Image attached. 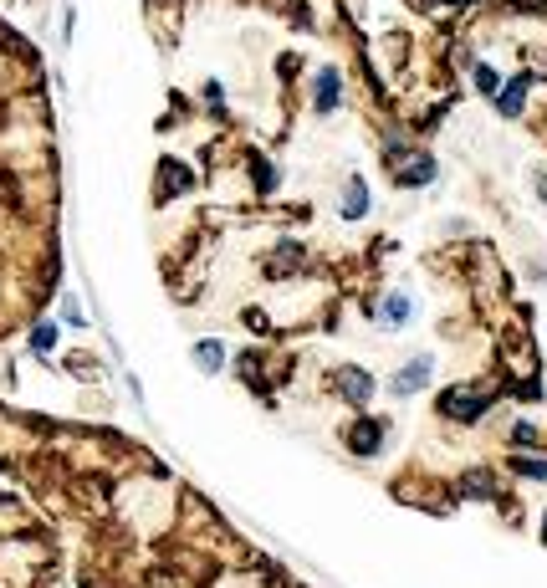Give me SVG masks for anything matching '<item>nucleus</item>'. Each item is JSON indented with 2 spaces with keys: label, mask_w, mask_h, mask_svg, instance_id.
<instances>
[{
  "label": "nucleus",
  "mask_w": 547,
  "mask_h": 588,
  "mask_svg": "<svg viewBox=\"0 0 547 588\" xmlns=\"http://www.w3.org/2000/svg\"><path fill=\"white\" fill-rule=\"evenodd\" d=\"M57 271V149L41 62L0 21V338L47 302Z\"/></svg>",
  "instance_id": "1"
},
{
  "label": "nucleus",
  "mask_w": 547,
  "mask_h": 588,
  "mask_svg": "<svg viewBox=\"0 0 547 588\" xmlns=\"http://www.w3.org/2000/svg\"><path fill=\"white\" fill-rule=\"evenodd\" d=\"M491 410V389H445L440 394V415L450 420H481Z\"/></svg>",
  "instance_id": "2"
},
{
  "label": "nucleus",
  "mask_w": 547,
  "mask_h": 588,
  "mask_svg": "<svg viewBox=\"0 0 547 588\" xmlns=\"http://www.w3.org/2000/svg\"><path fill=\"white\" fill-rule=\"evenodd\" d=\"M333 389H338L348 404H369V399H374V379L363 374V369H353V364L333 369Z\"/></svg>",
  "instance_id": "3"
},
{
  "label": "nucleus",
  "mask_w": 547,
  "mask_h": 588,
  "mask_svg": "<svg viewBox=\"0 0 547 588\" xmlns=\"http://www.w3.org/2000/svg\"><path fill=\"white\" fill-rule=\"evenodd\" d=\"M430 374H435V358H415V364H404V369L389 379V394H394V399H409L415 389L430 384Z\"/></svg>",
  "instance_id": "4"
},
{
  "label": "nucleus",
  "mask_w": 547,
  "mask_h": 588,
  "mask_svg": "<svg viewBox=\"0 0 547 588\" xmlns=\"http://www.w3.org/2000/svg\"><path fill=\"white\" fill-rule=\"evenodd\" d=\"M409 318H415V297H409V292H394V297H384L379 302V328H404Z\"/></svg>",
  "instance_id": "5"
},
{
  "label": "nucleus",
  "mask_w": 547,
  "mask_h": 588,
  "mask_svg": "<svg viewBox=\"0 0 547 588\" xmlns=\"http://www.w3.org/2000/svg\"><path fill=\"white\" fill-rule=\"evenodd\" d=\"M338 98H343V77L333 67H323V72H317V113H333Z\"/></svg>",
  "instance_id": "6"
},
{
  "label": "nucleus",
  "mask_w": 547,
  "mask_h": 588,
  "mask_svg": "<svg viewBox=\"0 0 547 588\" xmlns=\"http://www.w3.org/2000/svg\"><path fill=\"white\" fill-rule=\"evenodd\" d=\"M379 435H384V425H379V420H363V425H353V430H348V445L358 450V456H374V450H379Z\"/></svg>",
  "instance_id": "7"
},
{
  "label": "nucleus",
  "mask_w": 547,
  "mask_h": 588,
  "mask_svg": "<svg viewBox=\"0 0 547 588\" xmlns=\"http://www.w3.org/2000/svg\"><path fill=\"white\" fill-rule=\"evenodd\" d=\"M343 220H358L363 210H369V190H363V179H348V190H343Z\"/></svg>",
  "instance_id": "8"
},
{
  "label": "nucleus",
  "mask_w": 547,
  "mask_h": 588,
  "mask_svg": "<svg viewBox=\"0 0 547 588\" xmlns=\"http://www.w3.org/2000/svg\"><path fill=\"white\" fill-rule=\"evenodd\" d=\"M527 82H532V72H517V82H512V87H501V113H507V118H517V113H522Z\"/></svg>",
  "instance_id": "9"
},
{
  "label": "nucleus",
  "mask_w": 547,
  "mask_h": 588,
  "mask_svg": "<svg viewBox=\"0 0 547 588\" xmlns=\"http://www.w3.org/2000/svg\"><path fill=\"white\" fill-rule=\"evenodd\" d=\"M225 364V348L215 343V338H205V343H195V369H205V374H215Z\"/></svg>",
  "instance_id": "10"
},
{
  "label": "nucleus",
  "mask_w": 547,
  "mask_h": 588,
  "mask_svg": "<svg viewBox=\"0 0 547 588\" xmlns=\"http://www.w3.org/2000/svg\"><path fill=\"white\" fill-rule=\"evenodd\" d=\"M430 179H435V159H425V154L399 169V185H430Z\"/></svg>",
  "instance_id": "11"
},
{
  "label": "nucleus",
  "mask_w": 547,
  "mask_h": 588,
  "mask_svg": "<svg viewBox=\"0 0 547 588\" xmlns=\"http://www.w3.org/2000/svg\"><path fill=\"white\" fill-rule=\"evenodd\" d=\"M476 87H481V93H501V77H496V67H476Z\"/></svg>",
  "instance_id": "12"
},
{
  "label": "nucleus",
  "mask_w": 547,
  "mask_h": 588,
  "mask_svg": "<svg viewBox=\"0 0 547 588\" xmlns=\"http://www.w3.org/2000/svg\"><path fill=\"white\" fill-rule=\"evenodd\" d=\"M52 343H57V328L52 323H36L31 328V348H52Z\"/></svg>",
  "instance_id": "13"
},
{
  "label": "nucleus",
  "mask_w": 547,
  "mask_h": 588,
  "mask_svg": "<svg viewBox=\"0 0 547 588\" xmlns=\"http://www.w3.org/2000/svg\"><path fill=\"white\" fill-rule=\"evenodd\" d=\"M517 471L532 476V481H547V461H517Z\"/></svg>",
  "instance_id": "14"
},
{
  "label": "nucleus",
  "mask_w": 547,
  "mask_h": 588,
  "mask_svg": "<svg viewBox=\"0 0 547 588\" xmlns=\"http://www.w3.org/2000/svg\"><path fill=\"white\" fill-rule=\"evenodd\" d=\"M62 312H67V323H77V328H82V323H87V318H82V307H77V302H72V297H67V302H62Z\"/></svg>",
  "instance_id": "15"
},
{
  "label": "nucleus",
  "mask_w": 547,
  "mask_h": 588,
  "mask_svg": "<svg viewBox=\"0 0 547 588\" xmlns=\"http://www.w3.org/2000/svg\"><path fill=\"white\" fill-rule=\"evenodd\" d=\"M512 440H517V445H532L537 435H532V425H517V430H512Z\"/></svg>",
  "instance_id": "16"
},
{
  "label": "nucleus",
  "mask_w": 547,
  "mask_h": 588,
  "mask_svg": "<svg viewBox=\"0 0 547 588\" xmlns=\"http://www.w3.org/2000/svg\"><path fill=\"white\" fill-rule=\"evenodd\" d=\"M532 185H537V200H547V169H537V174H532Z\"/></svg>",
  "instance_id": "17"
}]
</instances>
